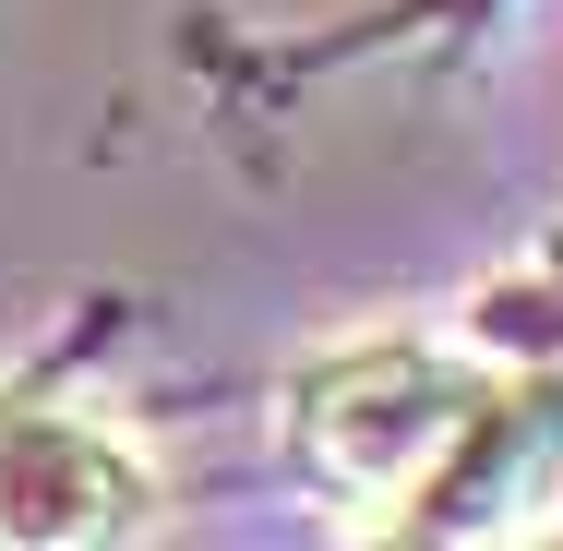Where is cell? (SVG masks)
Segmentation results:
<instances>
[{
    "label": "cell",
    "instance_id": "6da1fadb",
    "mask_svg": "<svg viewBox=\"0 0 563 551\" xmlns=\"http://www.w3.org/2000/svg\"><path fill=\"white\" fill-rule=\"evenodd\" d=\"M479 408H492V372L384 335V348H347V360H324V372L300 384V455H312L336 492L384 504V492H420Z\"/></svg>",
    "mask_w": 563,
    "mask_h": 551
},
{
    "label": "cell",
    "instance_id": "7a4b0ae2",
    "mask_svg": "<svg viewBox=\"0 0 563 551\" xmlns=\"http://www.w3.org/2000/svg\"><path fill=\"white\" fill-rule=\"evenodd\" d=\"M156 480L73 408H0V540L73 551V540H144Z\"/></svg>",
    "mask_w": 563,
    "mask_h": 551
},
{
    "label": "cell",
    "instance_id": "3957f363",
    "mask_svg": "<svg viewBox=\"0 0 563 551\" xmlns=\"http://www.w3.org/2000/svg\"><path fill=\"white\" fill-rule=\"evenodd\" d=\"M563 480V384L540 372V384H492V408L455 432V455L420 480V540H492V528H528L540 504H552Z\"/></svg>",
    "mask_w": 563,
    "mask_h": 551
}]
</instances>
